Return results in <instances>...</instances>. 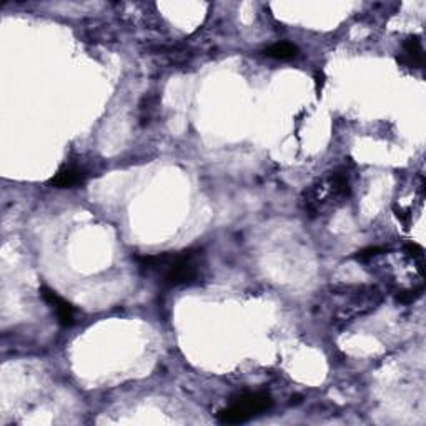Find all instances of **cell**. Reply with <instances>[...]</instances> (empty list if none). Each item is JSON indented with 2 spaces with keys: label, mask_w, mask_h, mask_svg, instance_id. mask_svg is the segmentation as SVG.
<instances>
[{
  "label": "cell",
  "mask_w": 426,
  "mask_h": 426,
  "mask_svg": "<svg viewBox=\"0 0 426 426\" xmlns=\"http://www.w3.org/2000/svg\"><path fill=\"white\" fill-rule=\"evenodd\" d=\"M142 267L162 272V282L168 287L190 285L198 278V252L160 253L139 257Z\"/></svg>",
  "instance_id": "obj_1"
},
{
  "label": "cell",
  "mask_w": 426,
  "mask_h": 426,
  "mask_svg": "<svg viewBox=\"0 0 426 426\" xmlns=\"http://www.w3.org/2000/svg\"><path fill=\"white\" fill-rule=\"evenodd\" d=\"M348 193V175H345V172H331L305 192V208L313 212V215H320L326 208L342 203Z\"/></svg>",
  "instance_id": "obj_2"
},
{
  "label": "cell",
  "mask_w": 426,
  "mask_h": 426,
  "mask_svg": "<svg viewBox=\"0 0 426 426\" xmlns=\"http://www.w3.org/2000/svg\"><path fill=\"white\" fill-rule=\"evenodd\" d=\"M272 396L265 391L247 393L236 398L229 408L221 410L219 413V421L224 425H238L252 420L272 406Z\"/></svg>",
  "instance_id": "obj_3"
},
{
  "label": "cell",
  "mask_w": 426,
  "mask_h": 426,
  "mask_svg": "<svg viewBox=\"0 0 426 426\" xmlns=\"http://www.w3.org/2000/svg\"><path fill=\"white\" fill-rule=\"evenodd\" d=\"M40 295L52 306V310L55 311L57 320H59L60 325L65 326V328H69V326H72L75 323L74 309L69 301H65L62 297L57 295V293L54 290H50L49 287H42Z\"/></svg>",
  "instance_id": "obj_4"
},
{
  "label": "cell",
  "mask_w": 426,
  "mask_h": 426,
  "mask_svg": "<svg viewBox=\"0 0 426 426\" xmlns=\"http://www.w3.org/2000/svg\"><path fill=\"white\" fill-rule=\"evenodd\" d=\"M85 180V173L80 168L75 167H65L59 170L54 178L50 180V185L55 188H74L77 185H82Z\"/></svg>",
  "instance_id": "obj_5"
},
{
  "label": "cell",
  "mask_w": 426,
  "mask_h": 426,
  "mask_svg": "<svg viewBox=\"0 0 426 426\" xmlns=\"http://www.w3.org/2000/svg\"><path fill=\"white\" fill-rule=\"evenodd\" d=\"M401 62H408V65H411V67H423L425 52L418 37H411V39L405 42Z\"/></svg>",
  "instance_id": "obj_6"
},
{
  "label": "cell",
  "mask_w": 426,
  "mask_h": 426,
  "mask_svg": "<svg viewBox=\"0 0 426 426\" xmlns=\"http://www.w3.org/2000/svg\"><path fill=\"white\" fill-rule=\"evenodd\" d=\"M263 54L277 60H290L293 57H297L298 47L290 44V42H278V44H273L268 49H265Z\"/></svg>",
  "instance_id": "obj_7"
},
{
  "label": "cell",
  "mask_w": 426,
  "mask_h": 426,
  "mask_svg": "<svg viewBox=\"0 0 426 426\" xmlns=\"http://www.w3.org/2000/svg\"><path fill=\"white\" fill-rule=\"evenodd\" d=\"M383 250L381 248H367V250H363V252H359L358 253V258L359 260H364V258H373V257H376L378 253H381Z\"/></svg>",
  "instance_id": "obj_8"
}]
</instances>
